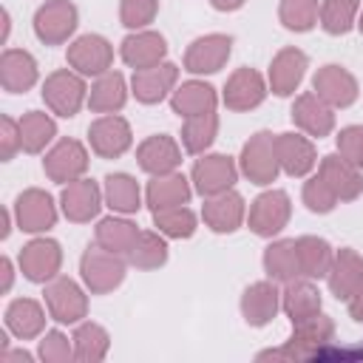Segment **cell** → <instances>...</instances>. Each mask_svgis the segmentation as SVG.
Masks as SVG:
<instances>
[{"label": "cell", "mask_w": 363, "mask_h": 363, "mask_svg": "<svg viewBox=\"0 0 363 363\" xmlns=\"http://www.w3.org/2000/svg\"><path fill=\"white\" fill-rule=\"evenodd\" d=\"M278 164L289 176H306L315 167V145L301 133H278L275 136Z\"/></svg>", "instance_id": "cell-26"}, {"label": "cell", "mask_w": 363, "mask_h": 363, "mask_svg": "<svg viewBox=\"0 0 363 363\" xmlns=\"http://www.w3.org/2000/svg\"><path fill=\"white\" fill-rule=\"evenodd\" d=\"M337 201H340V199H337L335 190L323 182L320 173L312 176V179L303 184V204H306L312 213H329V210H335Z\"/></svg>", "instance_id": "cell-45"}, {"label": "cell", "mask_w": 363, "mask_h": 363, "mask_svg": "<svg viewBox=\"0 0 363 363\" xmlns=\"http://www.w3.org/2000/svg\"><path fill=\"white\" fill-rule=\"evenodd\" d=\"M74 357L77 360H85V363H96L108 354V346H111V337L108 332L99 326V323H82L77 326L74 332Z\"/></svg>", "instance_id": "cell-40"}, {"label": "cell", "mask_w": 363, "mask_h": 363, "mask_svg": "<svg viewBox=\"0 0 363 363\" xmlns=\"http://www.w3.org/2000/svg\"><path fill=\"white\" fill-rule=\"evenodd\" d=\"M14 216L23 233H45L57 221V207L54 199L45 190H23L14 201Z\"/></svg>", "instance_id": "cell-14"}, {"label": "cell", "mask_w": 363, "mask_h": 363, "mask_svg": "<svg viewBox=\"0 0 363 363\" xmlns=\"http://www.w3.org/2000/svg\"><path fill=\"white\" fill-rule=\"evenodd\" d=\"M57 133V125L43 111H28L20 119V145L26 153H40Z\"/></svg>", "instance_id": "cell-37"}, {"label": "cell", "mask_w": 363, "mask_h": 363, "mask_svg": "<svg viewBox=\"0 0 363 363\" xmlns=\"http://www.w3.org/2000/svg\"><path fill=\"white\" fill-rule=\"evenodd\" d=\"M292 122H295L303 133L323 139V136H329L332 128H335V113H332V105H326L315 91H306V94H301V96L295 99V105H292Z\"/></svg>", "instance_id": "cell-19"}, {"label": "cell", "mask_w": 363, "mask_h": 363, "mask_svg": "<svg viewBox=\"0 0 363 363\" xmlns=\"http://www.w3.org/2000/svg\"><path fill=\"white\" fill-rule=\"evenodd\" d=\"M210 6L218 9V11H235V9L244 6V0H210Z\"/></svg>", "instance_id": "cell-52"}, {"label": "cell", "mask_w": 363, "mask_h": 363, "mask_svg": "<svg viewBox=\"0 0 363 363\" xmlns=\"http://www.w3.org/2000/svg\"><path fill=\"white\" fill-rule=\"evenodd\" d=\"M6 323L9 329L20 337V340H28V337H37L45 326V312L37 301L31 298H17L9 303L6 309Z\"/></svg>", "instance_id": "cell-33"}, {"label": "cell", "mask_w": 363, "mask_h": 363, "mask_svg": "<svg viewBox=\"0 0 363 363\" xmlns=\"http://www.w3.org/2000/svg\"><path fill=\"white\" fill-rule=\"evenodd\" d=\"M233 51V37L230 34H204L190 43L184 51V68L190 74H216Z\"/></svg>", "instance_id": "cell-11"}, {"label": "cell", "mask_w": 363, "mask_h": 363, "mask_svg": "<svg viewBox=\"0 0 363 363\" xmlns=\"http://www.w3.org/2000/svg\"><path fill=\"white\" fill-rule=\"evenodd\" d=\"M43 170L57 184H71L88 170V153L77 139H60L43 159Z\"/></svg>", "instance_id": "cell-8"}, {"label": "cell", "mask_w": 363, "mask_h": 363, "mask_svg": "<svg viewBox=\"0 0 363 363\" xmlns=\"http://www.w3.org/2000/svg\"><path fill=\"white\" fill-rule=\"evenodd\" d=\"M337 153L363 170V125H349L337 133Z\"/></svg>", "instance_id": "cell-47"}, {"label": "cell", "mask_w": 363, "mask_h": 363, "mask_svg": "<svg viewBox=\"0 0 363 363\" xmlns=\"http://www.w3.org/2000/svg\"><path fill=\"white\" fill-rule=\"evenodd\" d=\"M136 238H139L136 224H130L125 218H102L96 224V244L111 250V252H116V255L128 258V252L133 250Z\"/></svg>", "instance_id": "cell-36"}, {"label": "cell", "mask_w": 363, "mask_h": 363, "mask_svg": "<svg viewBox=\"0 0 363 363\" xmlns=\"http://www.w3.org/2000/svg\"><path fill=\"white\" fill-rule=\"evenodd\" d=\"M88 142H91L96 156L116 159V156H122L130 147V125L122 116H116V113H105L96 122H91Z\"/></svg>", "instance_id": "cell-12"}, {"label": "cell", "mask_w": 363, "mask_h": 363, "mask_svg": "<svg viewBox=\"0 0 363 363\" xmlns=\"http://www.w3.org/2000/svg\"><path fill=\"white\" fill-rule=\"evenodd\" d=\"M323 182L335 190V196L340 201H354L363 190V176H360V167H354L352 162H346L340 153H329L320 159V170Z\"/></svg>", "instance_id": "cell-21"}, {"label": "cell", "mask_w": 363, "mask_h": 363, "mask_svg": "<svg viewBox=\"0 0 363 363\" xmlns=\"http://www.w3.org/2000/svg\"><path fill=\"white\" fill-rule=\"evenodd\" d=\"M312 88L332 108H349L357 99V79L346 68H340V65L318 68V74L312 79Z\"/></svg>", "instance_id": "cell-16"}, {"label": "cell", "mask_w": 363, "mask_h": 363, "mask_svg": "<svg viewBox=\"0 0 363 363\" xmlns=\"http://www.w3.org/2000/svg\"><path fill=\"white\" fill-rule=\"evenodd\" d=\"M0 82L9 94H26L37 82V62L28 51L9 48L0 57Z\"/></svg>", "instance_id": "cell-28"}, {"label": "cell", "mask_w": 363, "mask_h": 363, "mask_svg": "<svg viewBox=\"0 0 363 363\" xmlns=\"http://www.w3.org/2000/svg\"><path fill=\"white\" fill-rule=\"evenodd\" d=\"M60 204H62V213H65L68 221L85 224V221L96 218V213L102 207L99 184L94 179H77V182H71V184L62 187Z\"/></svg>", "instance_id": "cell-17"}, {"label": "cell", "mask_w": 363, "mask_h": 363, "mask_svg": "<svg viewBox=\"0 0 363 363\" xmlns=\"http://www.w3.org/2000/svg\"><path fill=\"white\" fill-rule=\"evenodd\" d=\"M357 28L363 31V11H360V20H357Z\"/></svg>", "instance_id": "cell-54"}, {"label": "cell", "mask_w": 363, "mask_h": 363, "mask_svg": "<svg viewBox=\"0 0 363 363\" xmlns=\"http://www.w3.org/2000/svg\"><path fill=\"white\" fill-rule=\"evenodd\" d=\"M267 82L255 68H238L224 85V105L230 111H252L264 102Z\"/></svg>", "instance_id": "cell-18"}, {"label": "cell", "mask_w": 363, "mask_h": 363, "mask_svg": "<svg viewBox=\"0 0 363 363\" xmlns=\"http://www.w3.org/2000/svg\"><path fill=\"white\" fill-rule=\"evenodd\" d=\"M306 54L301 48H281L275 57H272V65H269V88L272 94L278 96H289L295 94V88L301 85L303 74H306Z\"/></svg>", "instance_id": "cell-20"}, {"label": "cell", "mask_w": 363, "mask_h": 363, "mask_svg": "<svg viewBox=\"0 0 363 363\" xmlns=\"http://www.w3.org/2000/svg\"><path fill=\"white\" fill-rule=\"evenodd\" d=\"M218 133V116L216 111L210 113H199V116H187L182 125V145L187 153H204Z\"/></svg>", "instance_id": "cell-38"}, {"label": "cell", "mask_w": 363, "mask_h": 363, "mask_svg": "<svg viewBox=\"0 0 363 363\" xmlns=\"http://www.w3.org/2000/svg\"><path fill=\"white\" fill-rule=\"evenodd\" d=\"M235 176H238V167H235V162L230 159V156H224V153H210V156H204V159H199L196 164H193V184H196V193H201V196H218V193H224V190H230L233 187V182H235Z\"/></svg>", "instance_id": "cell-13"}, {"label": "cell", "mask_w": 363, "mask_h": 363, "mask_svg": "<svg viewBox=\"0 0 363 363\" xmlns=\"http://www.w3.org/2000/svg\"><path fill=\"white\" fill-rule=\"evenodd\" d=\"M77 28V6L71 0H48L34 14V34L45 45L65 43Z\"/></svg>", "instance_id": "cell-5"}, {"label": "cell", "mask_w": 363, "mask_h": 363, "mask_svg": "<svg viewBox=\"0 0 363 363\" xmlns=\"http://www.w3.org/2000/svg\"><path fill=\"white\" fill-rule=\"evenodd\" d=\"M85 79L82 74H74L68 68L54 71L43 82V99L57 116H74L85 102Z\"/></svg>", "instance_id": "cell-4"}, {"label": "cell", "mask_w": 363, "mask_h": 363, "mask_svg": "<svg viewBox=\"0 0 363 363\" xmlns=\"http://www.w3.org/2000/svg\"><path fill=\"white\" fill-rule=\"evenodd\" d=\"M167 261V244L159 233H139L133 250L128 252V264L136 269H159Z\"/></svg>", "instance_id": "cell-41"}, {"label": "cell", "mask_w": 363, "mask_h": 363, "mask_svg": "<svg viewBox=\"0 0 363 363\" xmlns=\"http://www.w3.org/2000/svg\"><path fill=\"white\" fill-rule=\"evenodd\" d=\"M335 337V323L326 315H312L298 323H292V337L281 349L261 352L258 360H312L320 354V349Z\"/></svg>", "instance_id": "cell-1"}, {"label": "cell", "mask_w": 363, "mask_h": 363, "mask_svg": "<svg viewBox=\"0 0 363 363\" xmlns=\"http://www.w3.org/2000/svg\"><path fill=\"white\" fill-rule=\"evenodd\" d=\"M281 306V292L275 289L272 281H258L250 284L241 295V315L250 326H267Z\"/></svg>", "instance_id": "cell-23"}, {"label": "cell", "mask_w": 363, "mask_h": 363, "mask_svg": "<svg viewBox=\"0 0 363 363\" xmlns=\"http://www.w3.org/2000/svg\"><path fill=\"white\" fill-rule=\"evenodd\" d=\"M298 250V264H301V275L303 278H323L332 267V247L318 238V235H301L295 241Z\"/></svg>", "instance_id": "cell-35"}, {"label": "cell", "mask_w": 363, "mask_h": 363, "mask_svg": "<svg viewBox=\"0 0 363 363\" xmlns=\"http://www.w3.org/2000/svg\"><path fill=\"white\" fill-rule=\"evenodd\" d=\"M318 0H281L278 17L289 31H309L318 23Z\"/></svg>", "instance_id": "cell-44"}, {"label": "cell", "mask_w": 363, "mask_h": 363, "mask_svg": "<svg viewBox=\"0 0 363 363\" xmlns=\"http://www.w3.org/2000/svg\"><path fill=\"white\" fill-rule=\"evenodd\" d=\"M289 213H292L289 196L284 190H267L250 207V230L261 238H272L286 227Z\"/></svg>", "instance_id": "cell-6"}, {"label": "cell", "mask_w": 363, "mask_h": 363, "mask_svg": "<svg viewBox=\"0 0 363 363\" xmlns=\"http://www.w3.org/2000/svg\"><path fill=\"white\" fill-rule=\"evenodd\" d=\"M278 170L281 164L275 153V136L269 130H258L241 147V173L252 184H272L278 179Z\"/></svg>", "instance_id": "cell-3"}, {"label": "cell", "mask_w": 363, "mask_h": 363, "mask_svg": "<svg viewBox=\"0 0 363 363\" xmlns=\"http://www.w3.org/2000/svg\"><path fill=\"white\" fill-rule=\"evenodd\" d=\"M45 306L57 323H79L88 315V298L71 278H54L45 286Z\"/></svg>", "instance_id": "cell-9"}, {"label": "cell", "mask_w": 363, "mask_h": 363, "mask_svg": "<svg viewBox=\"0 0 363 363\" xmlns=\"http://www.w3.org/2000/svg\"><path fill=\"white\" fill-rule=\"evenodd\" d=\"M176 79H179V68L173 62H159V65L136 71L130 85H133V94H136L139 102L156 105V102H162L173 91Z\"/></svg>", "instance_id": "cell-22"}, {"label": "cell", "mask_w": 363, "mask_h": 363, "mask_svg": "<svg viewBox=\"0 0 363 363\" xmlns=\"http://www.w3.org/2000/svg\"><path fill=\"white\" fill-rule=\"evenodd\" d=\"M281 306H284V312L289 315V320L298 323V320L312 318V315L320 312V292H318L315 284L295 278V281H289L286 289L281 292Z\"/></svg>", "instance_id": "cell-32"}, {"label": "cell", "mask_w": 363, "mask_h": 363, "mask_svg": "<svg viewBox=\"0 0 363 363\" xmlns=\"http://www.w3.org/2000/svg\"><path fill=\"white\" fill-rule=\"evenodd\" d=\"M60 264H62V250L54 238H34L20 250V269L34 284H45L57 278Z\"/></svg>", "instance_id": "cell-10"}, {"label": "cell", "mask_w": 363, "mask_h": 363, "mask_svg": "<svg viewBox=\"0 0 363 363\" xmlns=\"http://www.w3.org/2000/svg\"><path fill=\"white\" fill-rule=\"evenodd\" d=\"M68 65L82 77H102L113 62V48L99 34H82L68 45Z\"/></svg>", "instance_id": "cell-7"}, {"label": "cell", "mask_w": 363, "mask_h": 363, "mask_svg": "<svg viewBox=\"0 0 363 363\" xmlns=\"http://www.w3.org/2000/svg\"><path fill=\"white\" fill-rule=\"evenodd\" d=\"M190 199V184L182 173H164V176H153V182L147 184V204L150 210H167V207H182Z\"/></svg>", "instance_id": "cell-30"}, {"label": "cell", "mask_w": 363, "mask_h": 363, "mask_svg": "<svg viewBox=\"0 0 363 363\" xmlns=\"http://www.w3.org/2000/svg\"><path fill=\"white\" fill-rule=\"evenodd\" d=\"M105 201L116 213H136L142 207V196H139L136 179L128 176V173H111L105 179Z\"/></svg>", "instance_id": "cell-39"}, {"label": "cell", "mask_w": 363, "mask_h": 363, "mask_svg": "<svg viewBox=\"0 0 363 363\" xmlns=\"http://www.w3.org/2000/svg\"><path fill=\"white\" fill-rule=\"evenodd\" d=\"M357 11H360L357 0H323L320 3V26L329 34H346L354 26Z\"/></svg>", "instance_id": "cell-42"}, {"label": "cell", "mask_w": 363, "mask_h": 363, "mask_svg": "<svg viewBox=\"0 0 363 363\" xmlns=\"http://www.w3.org/2000/svg\"><path fill=\"white\" fill-rule=\"evenodd\" d=\"M170 105L179 116H199V113H210L216 111V88L207 85V82H182V88L173 91L170 96Z\"/></svg>", "instance_id": "cell-29"}, {"label": "cell", "mask_w": 363, "mask_h": 363, "mask_svg": "<svg viewBox=\"0 0 363 363\" xmlns=\"http://www.w3.org/2000/svg\"><path fill=\"white\" fill-rule=\"evenodd\" d=\"M264 269L272 281L289 284L301 275V264H298V250H295V238H281L272 241L264 250Z\"/></svg>", "instance_id": "cell-31"}, {"label": "cell", "mask_w": 363, "mask_h": 363, "mask_svg": "<svg viewBox=\"0 0 363 363\" xmlns=\"http://www.w3.org/2000/svg\"><path fill=\"white\" fill-rule=\"evenodd\" d=\"M201 216L213 233H235L244 221V199L235 190H224L204 201Z\"/></svg>", "instance_id": "cell-25"}, {"label": "cell", "mask_w": 363, "mask_h": 363, "mask_svg": "<svg viewBox=\"0 0 363 363\" xmlns=\"http://www.w3.org/2000/svg\"><path fill=\"white\" fill-rule=\"evenodd\" d=\"M40 357H43L45 363H68V360L74 357V349H71V343H68V337H65L62 332L51 329V332H45V337L40 340Z\"/></svg>", "instance_id": "cell-48"}, {"label": "cell", "mask_w": 363, "mask_h": 363, "mask_svg": "<svg viewBox=\"0 0 363 363\" xmlns=\"http://www.w3.org/2000/svg\"><path fill=\"white\" fill-rule=\"evenodd\" d=\"M156 11H159V0H122L119 20L128 28H145L147 23H153Z\"/></svg>", "instance_id": "cell-46"}, {"label": "cell", "mask_w": 363, "mask_h": 363, "mask_svg": "<svg viewBox=\"0 0 363 363\" xmlns=\"http://www.w3.org/2000/svg\"><path fill=\"white\" fill-rule=\"evenodd\" d=\"M136 159H139V167H142L145 173H150V176H164V173H173V170L179 167L182 150H179V145H176L170 136L159 133V136H147V139L139 145Z\"/></svg>", "instance_id": "cell-24"}, {"label": "cell", "mask_w": 363, "mask_h": 363, "mask_svg": "<svg viewBox=\"0 0 363 363\" xmlns=\"http://www.w3.org/2000/svg\"><path fill=\"white\" fill-rule=\"evenodd\" d=\"M329 278V289L337 301H349L352 295H357L363 289V255L354 252L352 247L337 250V255L332 258V267L326 272Z\"/></svg>", "instance_id": "cell-15"}, {"label": "cell", "mask_w": 363, "mask_h": 363, "mask_svg": "<svg viewBox=\"0 0 363 363\" xmlns=\"http://www.w3.org/2000/svg\"><path fill=\"white\" fill-rule=\"evenodd\" d=\"M0 267H3V289L9 292V286H11V261H9V258H3V264H0Z\"/></svg>", "instance_id": "cell-53"}, {"label": "cell", "mask_w": 363, "mask_h": 363, "mask_svg": "<svg viewBox=\"0 0 363 363\" xmlns=\"http://www.w3.org/2000/svg\"><path fill=\"white\" fill-rule=\"evenodd\" d=\"M349 315H352L357 323H363V289L349 298Z\"/></svg>", "instance_id": "cell-50"}, {"label": "cell", "mask_w": 363, "mask_h": 363, "mask_svg": "<svg viewBox=\"0 0 363 363\" xmlns=\"http://www.w3.org/2000/svg\"><path fill=\"white\" fill-rule=\"evenodd\" d=\"M0 360H3V363H31V354H28V352H9V349H6V352L0 354Z\"/></svg>", "instance_id": "cell-51"}, {"label": "cell", "mask_w": 363, "mask_h": 363, "mask_svg": "<svg viewBox=\"0 0 363 363\" xmlns=\"http://www.w3.org/2000/svg\"><path fill=\"white\" fill-rule=\"evenodd\" d=\"M79 272H82L85 286L94 295H105V292H113L125 281V261H122V255L96 244V247H88L82 252Z\"/></svg>", "instance_id": "cell-2"}, {"label": "cell", "mask_w": 363, "mask_h": 363, "mask_svg": "<svg viewBox=\"0 0 363 363\" xmlns=\"http://www.w3.org/2000/svg\"><path fill=\"white\" fill-rule=\"evenodd\" d=\"M164 54H167V43L159 31H136L122 40V60L136 71L159 65Z\"/></svg>", "instance_id": "cell-27"}, {"label": "cell", "mask_w": 363, "mask_h": 363, "mask_svg": "<svg viewBox=\"0 0 363 363\" xmlns=\"http://www.w3.org/2000/svg\"><path fill=\"white\" fill-rule=\"evenodd\" d=\"M20 122H14L11 116L0 119V159L9 162L17 150H20Z\"/></svg>", "instance_id": "cell-49"}, {"label": "cell", "mask_w": 363, "mask_h": 363, "mask_svg": "<svg viewBox=\"0 0 363 363\" xmlns=\"http://www.w3.org/2000/svg\"><path fill=\"white\" fill-rule=\"evenodd\" d=\"M153 224L159 227L162 235L167 238H190L196 233V216L182 204V207H167L153 213Z\"/></svg>", "instance_id": "cell-43"}, {"label": "cell", "mask_w": 363, "mask_h": 363, "mask_svg": "<svg viewBox=\"0 0 363 363\" xmlns=\"http://www.w3.org/2000/svg\"><path fill=\"white\" fill-rule=\"evenodd\" d=\"M128 99V91H125V77L116 74V71H108L102 74L94 85H91V94H88V105L94 113H113L125 105Z\"/></svg>", "instance_id": "cell-34"}]
</instances>
